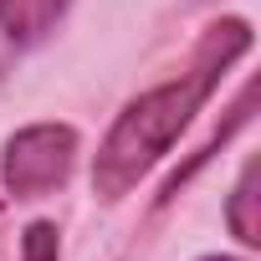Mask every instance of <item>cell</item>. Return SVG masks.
<instances>
[{
	"instance_id": "obj_1",
	"label": "cell",
	"mask_w": 261,
	"mask_h": 261,
	"mask_svg": "<svg viewBox=\"0 0 261 261\" xmlns=\"http://www.w3.org/2000/svg\"><path fill=\"white\" fill-rule=\"evenodd\" d=\"M246 51H251V26L246 21H215L200 36L195 62L179 77H169V82H159V87H149V92H139L134 102H128L113 118L108 139L97 144V159H92V190H97V200H123L128 190H134L174 149V139L195 123V113L220 87V77Z\"/></svg>"
},
{
	"instance_id": "obj_2",
	"label": "cell",
	"mask_w": 261,
	"mask_h": 261,
	"mask_svg": "<svg viewBox=\"0 0 261 261\" xmlns=\"http://www.w3.org/2000/svg\"><path fill=\"white\" fill-rule=\"evenodd\" d=\"M77 164V134L67 123H31L21 134L6 139V154H0V179L16 200H41L51 190L67 185Z\"/></svg>"
},
{
	"instance_id": "obj_3",
	"label": "cell",
	"mask_w": 261,
	"mask_h": 261,
	"mask_svg": "<svg viewBox=\"0 0 261 261\" xmlns=\"http://www.w3.org/2000/svg\"><path fill=\"white\" fill-rule=\"evenodd\" d=\"M72 0H0V36L11 46H36L57 31Z\"/></svg>"
},
{
	"instance_id": "obj_4",
	"label": "cell",
	"mask_w": 261,
	"mask_h": 261,
	"mask_svg": "<svg viewBox=\"0 0 261 261\" xmlns=\"http://www.w3.org/2000/svg\"><path fill=\"white\" fill-rule=\"evenodd\" d=\"M225 225L241 246H261V220H256V164L241 169L236 190H230V205H225Z\"/></svg>"
},
{
	"instance_id": "obj_5",
	"label": "cell",
	"mask_w": 261,
	"mask_h": 261,
	"mask_svg": "<svg viewBox=\"0 0 261 261\" xmlns=\"http://www.w3.org/2000/svg\"><path fill=\"white\" fill-rule=\"evenodd\" d=\"M21 261H62V241L51 220H31L21 236Z\"/></svg>"
},
{
	"instance_id": "obj_6",
	"label": "cell",
	"mask_w": 261,
	"mask_h": 261,
	"mask_svg": "<svg viewBox=\"0 0 261 261\" xmlns=\"http://www.w3.org/2000/svg\"><path fill=\"white\" fill-rule=\"evenodd\" d=\"M200 261H241V256H200Z\"/></svg>"
}]
</instances>
